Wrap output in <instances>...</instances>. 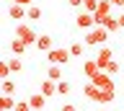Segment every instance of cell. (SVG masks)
I'll return each instance as SVG.
<instances>
[{
  "mask_svg": "<svg viewBox=\"0 0 124 111\" xmlns=\"http://www.w3.org/2000/svg\"><path fill=\"white\" fill-rule=\"evenodd\" d=\"M119 23H122V29H124V13H122V16H119Z\"/></svg>",
  "mask_w": 124,
  "mask_h": 111,
  "instance_id": "cell-31",
  "label": "cell"
},
{
  "mask_svg": "<svg viewBox=\"0 0 124 111\" xmlns=\"http://www.w3.org/2000/svg\"><path fill=\"white\" fill-rule=\"evenodd\" d=\"M46 78L60 83L62 80V65H49V67H46Z\"/></svg>",
  "mask_w": 124,
  "mask_h": 111,
  "instance_id": "cell-14",
  "label": "cell"
},
{
  "mask_svg": "<svg viewBox=\"0 0 124 111\" xmlns=\"http://www.w3.org/2000/svg\"><path fill=\"white\" fill-rule=\"evenodd\" d=\"M36 49H41V52H49V49H54V41H52V36H49V34H39Z\"/></svg>",
  "mask_w": 124,
  "mask_h": 111,
  "instance_id": "cell-12",
  "label": "cell"
},
{
  "mask_svg": "<svg viewBox=\"0 0 124 111\" xmlns=\"http://www.w3.org/2000/svg\"><path fill=\"white\" fill-rule=\"evenodd\" d=\"M39 93H44L46 98H52V96L57 93V80H49V78H46L44 83L39 85Z\"/></svg>",
  "mask_w": 124,
  "mask_h": 111,
  "instance_id": "cell-10",
  "label": "cell"
},
{
  "mask_svg": "<svg viewBox=\"0 0 124 111\" xmlns=\"http://www.w3.org/2000/svg\"><path fill=\"white\" fill-rule=\"evenodd\" d=\"M13 93H16V83L3 80V96H13Z\"/></svg>",
  "mask_w": 124,
  "mask_h": 111,
  "instance_id": "cell-21",
  "label": "cell"
},
{
  "mask_svg": "<svg viewBox=\"0 0 124 111\" xmlns=\"http://www.w3.org/2000/svg\"><path fill=\"white\" fill-rule=\"evenodd\" d=\"M16 3H18V5H26V8H29V5H34V0H16Z\"/></svg>",
  "mask_w": 124,
  "mask_h": 111,
  "instance_id": "cell-29",
  "label": "cell"
},
{
  "mask_svg": "<svg viewBox=\"0 0 124 111\" xmlns=\"http://www.w3.org/2000/svg\"><path fill=\"white\" fill-rule=\"evenodd\" d=\"M111 5H124V0H108Z\"/></svg>",
  "mask_w": 124,
  "mask_h": 111,
  "instance_id": "cell-30",
  "label": "cell"
},
{
  "mask_svg": "<svg viewBox=\"0 0 124 111\" xmlns=\"http://www.w3.org/2000/svg\"><path fill=\"white\" fill-rule=\"evenodd\" d=\"M101 111H103V109H101Z\"/></svg>",
  "mask_w": 124,
  "mask_h": 111,
  "instance_id": "cell-32",
  "label": "cell"
},
{
  "mask_svg": "<svg viewBox=\"0 0 124 111\" xmlns=\"http://www.w3.org/2000/svg\"><path fill=\"white\" fill-rule=\"evenodd\" d=\"M70 49H65V47H54V49H49L46 52V62L49 65H65V62H70Z\"/></svg>",
  "mask_w": 124,
  "mask_h": 111,
  "instance_id": "cell-3",
  "label": "cell"
},
{
  "mask_svg": "<svg viewBox=\"0 0 124 111\" xmlns=\"http://www.w3.org/2000/svg\"><path fill=\"white\" fill-rule=\"evenodd\" d=\"M111 78H114V75H108L106 70H101L98 75L93 78V83H96V85H98L101 90H111V88H116V85H114V80H111Z\"/></svg>",
  "mask_w": 124,
  "mask_h": 111,
  "instance_id": "cell-4",
  "label": "cell"
},
{
  "mask_svg": "<svg viewBox=\"0 0 124 111\" xmlns=\"http://www.w3.org/2000/svg\"><path fill=\"white\" fill-rule=\"evenodd\" d=\"M83 93H85V98L88 101H93V103H98V96H101V88L93 83V80H88L85 83V88H83Z\"/></svg>",
  "mask_w": 124,
  "mask_h": 111,
  "instance_id": "cell-7",
  "label": "cell"
},
{
  "mask_svg": "<svg viewBox=\"0 0 124 111\" xmlns=\"http://www.w3.org/2000/svg\"><path fill=\"white\" fill-rule=\"evenodd\" d=\"M29 103H31V109H34V111H41V109H44V103H46V96L44 93H31L29 96Z\"/></svg>",
  "mask_w": 124,
  "mask_h": 111,
  "instance_id": "cell-11",
  "label": "cell"
},
{
  "mask_svg": "<svg viewBox=\"0 0 124 111\" xmlns=\"http://www.w3.org/2000/svg\"><path fill=\"white\" fill-rule=\"evenodd\" d=\"M103 29H106L108 34H114V31H119V29H122V23H119V18L108 16V18H103Z\"/></svg>",
  "mask_w": 124,
  "mask_h": 111,
  "instance_id": "cell-13",
  "label": "cell"
},
{
  "mask_svg": "<svg viewBox=\"0 0 124 111\" xmlns=\"http://www.w3.org/2000/svg\"><path fill=\"white\" fill-rule=\"evenodd\" d=\"M8 65H10V72H21V70H23L21 57H13V59H8Z\"/></svg>",
  "mask_w": 124,
  "mask_h": 111,
  "instance_id": "cell-20",
  "label": "cell"
},
{
  "mask_svg": "<svg viewBox=\"0 0 124 111\" xmlns=\"http://www.w3.org/2000/svg\"><path fill=\"white\" fill-rule=\"evenodd\" d=\"M41 18V8L39 5H29V16H26V21H39Z\"/></svg>",
  "mask_w": 124,
  "mask_h": 111,
  "instance_id": "cell-18",
  "label": "cell"
},
{
  "mask_svg": "<svg viewBox=\"0 0 124 111\" xmlns=\"http://www.w3.org/2000/svg\"><path fill=\"white\" fill-rule=\"evenodd\" d=\"M8 75H10V65H8V62H3V65H0V78H3V80H8Z\"/></svg>",
  "mask_w": 124,
  "mask_h": 111,
  "instance_id": "cell-26",
  "label": "cell"
},
{
  "mask_svg": "<svg viewBox=\"0 0 124 111\" xmlns=\"http://www.w3.org/2000/svg\"><path fill=\"white\" fill-rule=\"evenodd\" d=\"M119 70H122V67H119V62H114V59H111V62L106 65V72H108V75H116Z\"/></svg>",
  "mask_w": 124,
  "mask_h": 111,
  "instance_id": "cell-25",
  "label": "cell"
},
{
  "mask_svg": "<svg viewBox=\"0 0 124 111\" xmlns=\"http://www.w3.org/2000/svg\"><path fill=\"white\" fill-rule=\"evenodd\" d=\"M70 90H72V85H70V83H65V80H60V83H57V93H60V96H67Z\"/></svg>",
  "mask_w": 124,
  "mask_h": 111,
  "instance_id": "cell-22",
  "label": "cell"
},
{
  "mask_svg": "<svg viewBox=\"0 0 124 111\" xmlns=\"http://www.w3.org/2000/svg\"><path fill=\"white\" fill-rule=\"evenodd\" d=\"M106 39H108V31L103 29V26H96V29H91V31L85 34V44L88 47H103L106 44Z\"/></svg>",
  "mask_w": 124,
  "mask_h": 111,
  "instance_id": "cell-1",
  "label": "cell"
},
{
  "mask_svg": "<svg viewBox=\"0 0 124 111\" xmlns=\"http://www.w3.org/2000/svg\"><path fill=\"white\" fill-rule=\"evenodd\" d=\"M67 49H70V54H72V57H80V54H83V44H78V41H72Z\"/></svg>",
  "mask_w": 124,
  "mask_h": 111,
  "instance_id": "cell-23",
  "label": "cell"
},
{
  "mask_svg": "<svg viewBox=\"0 0 124 111\" xmlns=\"http://www.w3.org/2000/svg\"><path fill=\"white\" fill-rule=\"evenodd\" d=\"M0 109H3V111H13V109H16L13 96H3V98H0Z\"/></svg>",
  "mask_w": 124,
  "mask_h": 111,
  "instance_id": "cell-17",
  "label": "cell"
},
{
  "mask_svg": "<svg viewBox=\"0 0 124 111\" xmlns=\"http://www.w3.org/2000/svg\"><path fill=\"white\" fill-rule=\"evenodd\" d=\"M60 111H78V109H75V103H65Z\"/></svg>",
  "mask_w": 124,
  "mask_h": 111,
  "instance_id": "cell-27",
  "label": "cell"
},
{
  "mask_svg": "<svg viewBox=\"0 0 124 111\" xmlns=\"http://www.w3.org/2000/svg\"><path fill=\"white\" fill-rule=\"evenodd\" d=\"M16 39H21V41H26V44H34L36 47V41H39V36H36V31L31 29L29 23H16Z\"/></svg>",
  "mask_w": 124,
  "mask_h": 111,
  "instance_id": "cell-2",
  "label": "cell"
},
{
  "mask_svg": "<svg viewBox=\"0 0 124 111\" xmlns=\"http://www.w3.org/2000/svg\"><path fill=\"white\" fill-rule=\"evenodd\" d=\"M116 98V88H111V90H101V96H98V103H111Z\"/></svg>",
  "mask_w": 124,
  "mask_h": 111,
  "instance_id": "cell-16",
  "label": "cell"
},
{
  "mask_svg": "<svg viewBox=\"0 0 124 111\" xmlns=\"http://www.w3.org/2000/svg\"><path fill=\"white\" fill-rule=\"evenodd\" d=\"M8 16L13 18V21H23V18L29 16V8H26V5H18V3H13V5H10V10H8Z\"/></svg>",
  "mask_w": 124,
  "mask_h": 111,
  "instance_id": "cell-9",
  "label": "cell"
},
{
  "mask_svg": "<svg viewBox=\"0 0 124 111\" xmlns=\"http://www.w3.org/2000/svg\"><path fill=\"white\" fill-rule=\"evenodd\" d=\"M122 8H124V5H122Z\"/></svg>",
  "mask_w": 124,
  "mask_h": 111,
  "instance_id": "cell-33",
  "label": "cell"
},
{
  "mask_svg": "<svg viewBox=\"0 0 124 111\" xmlns=\"http://www.w3.org/2000/svg\"><path fill=\"white\" fill-rule=\"evenodd\" d=\"M78 29H85V31L96 29V18H93V13H88V10H80V13H78Z\"/></svg>",
  "mask_w": 124,
  "mask_h": 111,
  "instance_id": "cell-5",
  "label": "cell"
},
{
  "mask_svg": "<svg viewBox=\"0 0 124 111\" xmlns=\"http://www.w3.org/2000/svg\"><path fill=\"white\" fill-rule=\"evenodd\" d=\"M101 72V67H98V59H88V62H83V75L88 80H93L96 75Z\"/></svg>",
  "mask_w": 124,
  "mask_h": 111,
  "instance_id": "cell-8",
  "label": "cell"
},
{
  "mask_svg": "<svg viewBox=\"0 0 124 111\" xmlns=\"http://www.w3.org/2000/svg\"><path fill=\"white\" fill-rule=\"evenodd\" d=\"M13 111H34V109H31L29 101H16V109Z\"/></svg>",
  "mask_w": 124,
  "mask_h": 111,
  "instance_id": "cell-24",
  "label": "cell"
},
{
  "mask_svg": "<svg viewBox=\"0 0 124 111\" xmlns=\"http://www.w3.org/2000/svg\"><path fill=\"white\" fill-rule=\"evenodd\" d=\"M70 5H72V8H83V0H67Z\"/></svg>",
  "mask_w": 124,
  "mask_h": 111,
  "instance_id": "cell-28",
  "label": "cell"
},
{
  "mask_svg": "<svg viewBox=\"0 0 124 111\" xmlns=\"http://www.w3.org/2000/svg\"><path fill=\"white\" fill-rule=\"evenodd\" d=\"M96 59H98V67H101V70H106V65L114 59L111 47H106V44H103V47H98V57H96Z\"/></svg>",
  "mask_w": 124,
  "mask_h": 111,
  "instance_id": "cell-6",
  "label": "cell"
},
{
  "mask_svg": "<svg viewBox=\"0 0 124 111\" xmlns=\"http://www.w3.org/2000/svg\"><path fill=\"white\" fill-rule=\"evenodd\" d=\"M26 47H29V44L21 41V39H13V41H10V52H13V57H21L23 52H26Z\"/></svg>",
  "mask_w": 124,
  "mask_h": 111,
  "instance_id": "cell-15",
  "label": "cell"
},
{
  "mask_svg": "<svg viewBox=\"0 0 124 111\" xmlns=\"http://www.w3.org/2000/svg\"><path fill=\"white\" fill-rule=\"evenodd\" d=\"M98 3H101V0H83V10L96 13V10H98Z\"/></svg>",
  "mask_w": 124,
  "mask_h": 111,
  "instance_id": "cell-19",
  "label": "cell"
}]
</instances>
